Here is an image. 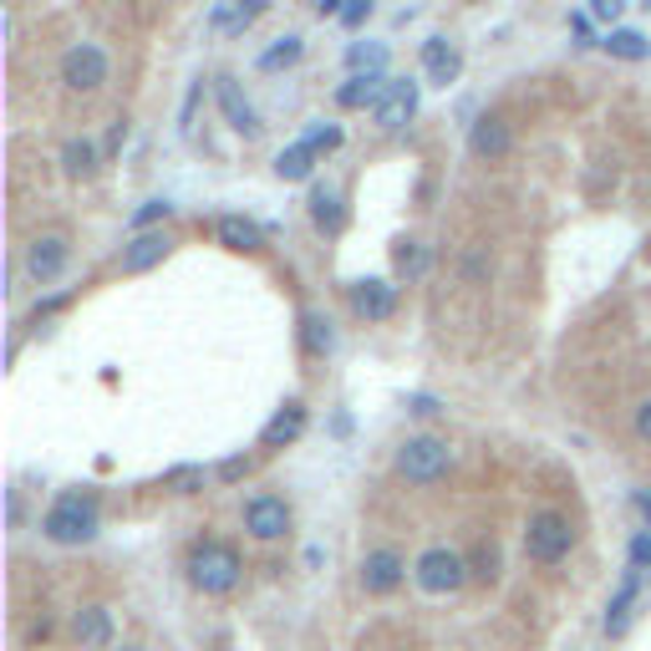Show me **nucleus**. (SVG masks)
I'll return each mask as SVG.
<instances>
[{
	"mask_svg": "<svg viewBox=\"0 0 651 651\" xmlns=\"http://www.w3.org/2000/svg\"><path fill=\"white\" fill-rule=\"evenodd\" d=\"M97 530H103V509L92 494H76V488L57 494V504L42 514V534L51 545H87L97 540Z\"/></svg>",
	"mask_w": 651,
	"mask_h": 651,
	"instance_id": "nucleus-1",
	"label": "nucleus"
},
{
	"mask_svg": "<svg viewBox=\"0 0 651 651\" xmlns=\"http://www.w3.org/2000/svg\"><path fill=\"white\" fill-rule=\"evenodd\" d=\"M245 576V560H239L235 545H224V540H199L189 549V585L204 595H229Z\"/></svg>",
	"mask_w": 651,
	"mask_h": 651,
	"instance_id": "nucleus-2",
	"label": "nucleus"
},
{
	"mask_svg": "<svg viewBox=\"0 0 651 651\" xmlns=\"http://www.w3.org/2000/svg\"><path fill=\"white\" fill-rule=\"evenodd\" d=\"M448 469H453V448L443 438H433V433H417V438H407L398 448V474L407 484H438Z\"/></svg>",
	"mask_w": 651,
	"mask_h": 651,
	"instance_id": "nucleus-3",
	"label": "nucleus"
},
{
	"mask_svg": "<svg viewBox=\"0 0 651 651\" xmlns=\"http://www.w3.org/2000/svg\"><path fill=\"white\" fill-rule=\"evenodd\" d=\"M570 545H576V530H570L565 514H555V509L530 514V524H524V555L534 565H560L570 555Z\"/></svg>",
	"mask_w": 651,
	"mask_h": 651,
	"instance_id": "nucleus-4",
	"label": "nucleus"
},
{
	"mask_svg": "<svg viewBox=\"0 0 651 651\" xmlns=\"http://www.w3.org/2000/svg\"><path fill=\"white\" fill-rule=\"evenodd\" d=\"M413 580L428 595H453V591H463V580H469V560H463L459 549L433 545V549H423V555H417Z\"/></svg>",
	"mask_w": 651,
	"mask_h": 651,
	"instance_id": "nucleus-5",
	"label": "nucleus"
},
{
	"mask_svg": "<svg viewBox=\"0 0 651 651\" xmlns=\"http://www.w3.org/2000/svg\"><path fill=\"white\" fill-rule=\"evenodd\" d=\"M107 72H113V61H107V51L97 42H72L61 51V82L72 92H97L107 82Z\"/></svg>",
	"mask_w": 651,
	"mask_h": 651,
	"instance_id": "nucleus-6",
	"label": "nucleus"
},
{
	"mask_svg": "<svg viewBox=\"0 0 651 651\" xmlns=\"http://www.w3.org/2000/svg\"><path fill=\"white\" fill-rule=\"evenodd\" d=\"M371 118H377L382 133H402V128L417 118V82L413 76H387V92H382V103L371 107Z\"/></svg>",
	"mask_w": 651,
	"mask_h": 651,
	"instance_id": "nucleus-7",
	"label": "nucleus"
},
{
	"mask_svg": "<svg viewBox=\"0 0 651 651\" xmlns=\"http://www.w3.org/2000/svg\"><path fill=\"white\" fill-rule=\"evenodd\" d=\"M245 530H250L255 540H281V534H291V504H285L281 494H255V499L245 504Z\"/></svg>",
	"mask_w": 651,
	"mask_h": 651,
	"instance_id": "nucleus-8",
	"label": "nucleus"
},
{
	"mask_svg": "<svg viewBox=\"0 0 651 651\" xmlns=\"http://www.w3.org/2000/svg\"><path fill=\"white\" fill-rule=\"evenodd\" d=\"M67 260H72V250H67V239H61V235H42V239H31V245H26V275L36 285L61 281Z\"/></svg>",
	"mask_w": 651,
	"mask_h": 651,
	"instance_id": "nucleus-9",
	"label": "nucleus"
},
{
	"mask_svg": "<svg viewBox=\"0 0 651 651\" xmlns=\"http://www.w3.org/2000/svg\"><path fill=\"white\" fill-rule=\"evenodd\" d=\"M168 250H174V239L163 235V229H149V235H133L128 245H122V275H149L153 265H163L168 260Z\"/></svg>",
	"mask_w": 651,
	"mask_h": 651,
	"instance_id": "nucleus-10",
	"label": "nucleus"
},
{
	"mask_svg": "<svg viewBox=\"0 0 651 651\" xmlns=\"http://www.w3.org/2000/svg\"><path fill=\"white\" fill-rule=\"evenodd\" d=\"M214 97H220V113L229 118V128H235V133H250V138L260 133V113H255L250 97L239 92L235 76H214Z\"/></svg>",
	"mask_w": 651,
	"mask_h": 651,
	"instance_id": "nucleus-11",
	"label": "nucleus"
},
{
	"mask_svg": "<svg viewBox=\"0 0 651 651\" xmlns=\"http://www.w3.org/2000/svg\"><path fill=\"white\" fill-rule=\"evenodd\" d=\"M402 576H407V565H402L398 549H371L367 560H362V585H367V595L398 591Z\"/></svg>",
	"mask_w": 651,
	"mask_h": 651,
	"instance_id": "nucleus-12",
	"label": "nucleus"
},
{
	"mask_svg": "<svg viewBox=\"0 0 651 651\" xmlns=\"http://www.w3.org/2000/svg\"><path fill=\"white\" fill-rule=\"evenodd\" d=\"M352 311L362 316V321H392V311H398V285L356 281L352 285Z\"/></svg>",
	"mask_w": 651,
	"mask_h": 651,
	"instance_id": "nucleus-13",
	"label": "nucleus"
},
{
	"mask_svg": "<svg viewBox=\"0 0 651 651\" xmlns=\"http://www.w3.org/2000/svg\"><path fill=\"white\" fill-rule=\"evenodd\" d=\"M300 433H306V402L291 398L281 413H275L265 428H260V448H265V453H275V448H291Z\"/></svg>",
	"mask_w": 651,
	"mask_h": 651,
	"instance_id": "nucleus-14",
	"label": "nucleus"
},
{
	"mask_svg": "<svg viewBox=\"0 0 651 651\" xmlns=\"http://www.w3.org/2000/svg\"><path fill=\"white\" fill-rule=\"evenodd\" d=\"M423 72H428L433 87H448V82H459V72H463L459 46L448 42V36H428V42H423Z\"/></svg>",
	"mask_w": 651,
	"mask_h": 651,
	"instance_id": "nucleus-15",
	"label": "nucleus"
},
{
	"mask_svg": "<svg viewBox=\"0 0 651 651\" xmlns=\"http://www.w3.org/2000/svg\"><path fill=\"white\" fill-rule=\"evenodd\" d=\"M260 15H265L260 0H255V5H245V0H224V5H214V11L204 15V26L214 31V36H245Z\"/></svg>",
	"mask_w": 651,
	"mask_h": 651,
	"instance_id": "nucleus-16",
	"label": "nucleus"
},
{
	"mask_svg": "<svg viewBox=\"0 0 651 651\" xmlns=\"http://www.w3.org/2000/svg\"><path fill=\"white\" fill-rule=\"evenodd\" d=\"M469 149H474V158L499 163L504 153L514 149V133H509V122H504V118H478L474 133H469Z\"/></svg>",
	"mask_w": 651,
	"mask_h": 651,
	"instance_id": "nucleus-17",
	"label": "nucleus"
},
{
	"mask_svg": "<svg viewBox=\"0 0 651 651\" xmlns=\"http://www.w3.org/2000/svg\"><path fill=\"white\" fill-rule=\"evenodd\" d=\"M311 220L326 235H341V229H346V199H341L336 184H316L311 189Z\"/></svg>",
	"mask_w": 651,
	"mask_h": 651,
	"instance_id": "nucleus-18",
	"label": "nucleus"
},
{
	"mask_svg": "<svg viewBox=\"0 0 651 651\" xmlns=\"http://www.w3.org/2000/svg\"><path fill=\"white\" fill-rule=\"evenodd\" d=\"M72 631H76V641L87 651H103L107 641H113V611L107 606H82L72 616Z\"/></svg>",
	"mask_w": 651,
	"mask_h": 651,
	"instance_id": "nucleus-19",
	"label": "nucleus"
},
{
	"mask_svg": "<svg viewBox=\"0 0 651 651\" xmlns=\"http://www.w3.org/2000/svg\"><path fill=\"white\" fill-rule=\"evenodd\" d=\"M220 245L224 250H239V255H255L265 250V229L255 220H245V214H224L220 220Z\"/></svg>",
	"mask_w": 651,
	"mask_h": 651,
	"instance_id": "nucleus-20",
	"label": "nucleus"
},
{
	"mask_svg": "<svg viewBox=\"0 0 651 651\" xmlns=\"http://www.w3.org/2000/svg\"><path fill=\"white\" fill-rule=\"evenodd\" d=\"M637 585H641V570H626L622 585H616V595H611L606 606V637H622L626 622H631V601H637Z\"/></svg>",
	"mask_w": 651,
	"mask_h": 651,
	"instance_id": "nucleus-21",
	"label": "nucleus"
},
{
	"mask_svg": "<svg viewBox=\"0 0 651 651\" xmlns=\"http://www.w3.org/2000/svg\"><path fill=\"white\" fill-rule=\"evenodd\" d=\"M382 92H387V76H352V82H341L336 87V103L346 107V113H356V107H377L382 103Z\"/></svg>",
	"mask_w": 651,
	"mask_h": 651,
	"instance_id": "nucleus-22",
	"label": "nucleus"
},
{
	"mask_svg": "<svg viewBox=\"0 0 651 651\" xmlns=\"http://www.w3.org/2000/svg\"><path fill=\"white\" fill-rule=\"evenodd\" d=\"M300 51H306V36H300V31H285V36H275V42L260 51V72H281V67H296Z\"/></svg>",
	"mask_w": 651,
	"mask_h": 651,
	"instance_id": "nucleus-23",
	"label": "nucleus"
},
{
	"mask_svg": "<svg viewBox=\"0 0 651 651\" xmlns=\"http://www.w3.org/2000/svg\"><path fill=\"white\" fill-rule=\"evenodd\" d=\"M300 346H306V356H326V352H331V346H336L331 316H321V311H300Z\"/></svg>",
	"mask_w": 651,
	"mask_h": 651,
	"instance_id": "nucleus-24",
	"label": "nucleus"
},
{
	"mask_svg": "<svg viewBox=\"0 0 651 651\" xmlns=\"http://www.w3.org/2000/svg\"><path fill=\"white\" fill-rule=\"evenodd\" d=\"M352 76H382L387 72V42H352L346 46Z\"/></svg>",
	"mask_w": 651,
	"mask_h": 651,
	"instance_id": "nucleus-25",
	"label": "nucleus"
},
{
	"mask_svg": "<svg viewBox=\"0 0 651 651\" xmlns=\"http://www.w3.org/2000/svg\"><path fill=\"white\" fill-rule=\"evenodd\" d=\"M601 46H606L616 61H647L651 57V42L641 36V31H631V26H616L611 36H601Z\"/></svg>",
	"mask_w": 651,
	"mask_h": 651,
	"instance_id": "nucleus-26",
	"label": "nucleus"
},
{
	"mask_svg": "<svg viewBox=\"0 0 651 651\" xmlns=\"http://www.w3.org/2000/svg\"><path fill=\"white\" fill-rule=\"evenodd\" d=\"M275 174L285 178V184H300V178L316 174V153L306 149V143H291V149H281V158H275Z\"/></svg>",
	"mask_w": 651,
	"mask_h": 651,
	"instance_id": "nucleus-27",
	"label": "nucleus"
},
{
	"mask_svg": "<svg viewBox=\"0 0 651 651\" xmlns=\"http://www.w3.org/2000/svg\"><path fill=\"white\" fill-rule=\"evenodd\" d=\"M61 168L72 178H92L97 174V143H92V138H72V143L61 149Z\"/></svg>",
	"mask_w": 651,
	"mask_h": 651,
	"instance_id": "nucleus-28",
	"label": "nucleus"
},
{
	"mask_svg": "<svg viewBox=\"0 0 651 651\" xmlns=\"http://www.w3.org/2000/svg\"><path fill=\"white\" fill-rule=\"evenodd\" d=\"M392 265H398V275H407V281H423V275H428V255H423V245L402 239L398 250H392Z\"/></svg>",
	"mask_w": 651,
	"mask_h": 651,
	"instance_id": "nucleus-29",
	"label": "nucleus"
},
{
	"mask_svg": "<svg viewBox=\"0 0 651 651\" xmlns=\"http://www.w3.org/2000/svg\"><path fill=\"white\" fill-rule=\"evenodd\" d=\"M300 143H306L316 158H321V153H336V149H341V128H336V122H311Z\"/></svg>",
	"mask_w": 651,
	"mask_h": 651,
	"instance_id": "nucleus-30",
	"label": "nucleus"
},
{
	"mask_svg": "<svg viewBox=\"0 0 651 651\" xmlns=\"http://www.w3.org/2000/svg\"><path fill=\"white\" fill-rule=\"evenodd\" d=\"M199 484H204V469H199V463H184L174 474H163V488H174V494H193Z\"/></svg>",
	"mask_w": 651,
	"mask_h": 651,
	"instance_id": "nucleus-31",
	"label": "nucleus"
},
{
	"mask_svg": "<svg viewBox=\"0 0 651 651\" xmlns=\"http://www.w3.org/2000/svg\"><path fill=\"white\" fill-rule=\"evenodd\" d=\"M168 214H174V204H168V199H149V204H143V209L133 214V229H138V235H149L153 224L168 220Z\"/></svg>",
	"mask_w": 651,
	"mask_h": 651,
	"instance_id": "nucleus-32",
	"label": "nucleus"
},
{
	"mask_svg": "<svg viewBox=\"0 0 651 651\" xmlns=\"http://www.w3.org/2000/svg\"><path fill=\"white\" fill-rule=\"evenodd\" d=\"M631 570H651V530L631 534Z\"/></svg>",
	"mask_w": 651,
	"mask_h": 651,
	"instance_id": "nucleus-33",
	"label": "nucleus"
},
{
	"mask_svg": "<svg viewBox=\"0 0 651 651\" xmlns=\"http://www.w3.org/2000/svg\"><path fill=\"white\" fill-rule=\"evenodd\" d=\"M570 31H576V36H580V46H601V36H595V31H591V15H585V11H576V15H570Z\"/></svg>",
	"mask_w": 651,
	"mask_h": 651,
	"instance_id": "nucleus-34",
	"label": "nucleus"
},
{
	"mask_svg": "<svg viewBox=\"0 0 651 651\" xmlns=\"http://www.w3.org/2000/svg\"><path fill=\"white\" fill-rule=\"evenodd\" d=\"M362 21H371V0H352V5L341 11V26H362Z\"/></svg>",
	"mask_w": 651,
	"mask_h": 651,
	"instance_id": "nucleus-35",
	"label": "nucleus"
},
{
	"mask_svg": "<svg viewBox=\"0 0 651 651\" xmlns=\"http://www.w3.org/2000/svg\"><path fill=\"white\" fill-rule=\"evenodd\" d=\"M407 413H417V417H433V413H443V402H438V398H428V392H417V398H407Z\"/></svg>",
	"mask_w": 651,
	"mask_h": 651,
	"instance_id": "nucleus-36",
	"label": "nucleus"
},
{
	"mask_svg": "<svg viewBox=\"0 0 651 651\" xmlns=\"http://www.w3.org/2000/svg\"><path fill=\"white\" fill-rule=\"evenodd\" d=\"M591 15L595 21H611V31H616V21H622V0H595Z\"/></svg>",
	"mask_w": 651,
	"mask_h": 651,
	"instance_id": "nucleus-37",
	"label": "nucleus"
},
{
	"mask_svg": "<svg viewBox=\"0 0 651 651\" xmlns=\"http://www.w3.org/2000/svg\"><path fill=\"white\" fill-rule=\"evenodd\" d=\"M637 438L641 443H651V398L637 407Z\"/></svg>",
	"mask_w": 651,
	"mask_h": 651,
	"instance_id": "nucleus-38",
	"label": "nucleus"
},
{
	"mask_svg": "<svg viewBox=\"0 0 651 651\" xmlns=\"http://www.w3.org/2000/svg\"><path fill=\"white\" fill-rule=\"evenodd\" d=\"M250 474V459H224L220 463V478H245Z\"/></svg>",
	"mask_w": 651,
	"mask_h": 651,
	"instance_id": "nucleus-39",
	"label": "nucleus"
},
{
	"mask_svg": "<svg viewBox=\"0 0 651 651\" xmlns=\"http://www.w3.org/2000/svg\"><path fill=\"white\" fill-rule=\"evenodd\" d=\"M341 11H346V5H336V0H316V15H321V21H331V15L341 21Z\"/></svg>",
	"mask_w": 651,
	"mask_h": 651,
	"instance_id": "nucleus-40",
	"label": "nucleus"
},
{
	"mask_svg": "<svg viewBox=\"0 0 651 651\" xmlns=\"http://www.w3.org/2000/svg\"><path fill=\"white\" fill-rule=\"evenodd\" d=\"M122 651H143V647H122Z\"/></svg>",
	"mask_w": 651,
	"mask_h": 651,
	"instance_id": "nucleus-41",
	"label": "nucleus"
}]
</instances>
